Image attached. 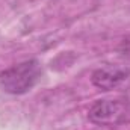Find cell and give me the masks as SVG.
<instances>
[{
	"label": "cell",
	"instance_id": "1",
	"mask_svg": "<svg viewBox=\"0 0 130 130\" xmlns=\"http://www.w3.org/2000/svg\"><path fill=\"white\" fill-rule=\"evenodd\" d=\"M42 68L36 59L12 65L0 73V88L12 95H21L41 80Z\"/></svg>",
	"mask_w": 130,
	"mask_h": 130
},
{
	"label": "cell",
	"instance_id": "2",
	"mask_svg": "<svg viewBox=\"0 0 130 130\" xmlns=\"http://www.w3.org/2000/svg\"><path fill=\"white\" fill-rule=\"evenodd\" d=\"M88 118L98 126H118L130 123V97L97 100L89 107Z\"/></svg>",
	"mask_w": 130,
	"mask_h": 130
},
{
	"label": "cell",
	"instance_id": "3",
	"mask_svg": "<svg viewBox=\"0 0 130 130\" xmlns=\"http://www.w3.org/2000/svg\"><path fill=\"white\" fill-rule=\"evenodd\" d=\"M91 82L95 88L103 91H112L121 88L130 82V68L118 67V65L100 67L92 73Z\"/></svg>",
	"mask_w": 130,
	"mask_h": 130
},
{
	"label": "cell",
	"instance_id": "4",
	"mask_svg": "<svg viewBox=\"0 0 130 130\" xmlns=\"http://www.w3.org/2000/svg\"><path fill=\"white\" fill-rule=\"evenodd\" d=\"M118 53H120L126 61H130V38L124 39V41L121 42V45H120V48H118Z\"/></svg>",
	"mask_w": 130,
	"mask_h": 130
}]
</instances>
